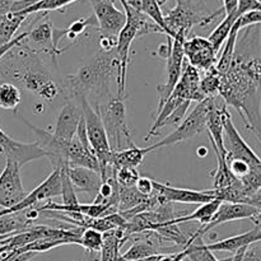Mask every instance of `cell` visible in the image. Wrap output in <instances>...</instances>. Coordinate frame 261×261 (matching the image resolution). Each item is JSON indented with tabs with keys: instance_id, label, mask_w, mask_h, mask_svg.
Masks as SVG:
<instances>
[{
	"instance_id": "obj_54",
	"label": "cell",
	"mask_w": 261,
	"mask_h": 261,
	"mask_svg": "<svg viewBox=\"0 0 261 261\" xmlns=\"http://www.w3.org/2000/svg\"><path fill=\"white\" fill-rule=\"evenodd\" d=\"M166 2H167V0H157V3H158V4H160V7H161V5L165 4Z\"/></svg>"
},
{
	"instance_id": "obj_39",
	"label": "cell",
	"mask_w": 261,
	"mask_h": 261,
	"mask_svg": "<svg viewBox=\"0 0 261 261\" xmlns=\"http://www.w3.org/2000/svg\"><path fill=\"white\" fill-rule=\"evenodd\" d=\"M61 198H63V203H61L63 205H76V204H79L75 190H74L64 168H61Z\"/></svg>"
},
{
	"instance_id": "obj_50",
	"label": "cell",
	"mask_w": 261,
	"mask_h": 261,
	"mask_svg": "<svg viewBox=\"0 0 261 261\" xmlns=\"http://www.w3.org/2000/svg\"><path fill=\"white\" fill-rule=\"evenodd\" d=\"M162 255H166V254H157V255H152V256L144 257V259L138 260V261H160V260H161V257H162Z\"/></svg>"
},
{
	"instance_id": "obj_45",
	"label": "cell",
	"mask_w": 261,
	"mask_h": 261,
	"mask_svg": "<svg viewBox=\"0 0 261 261\" xmlns=\"http://www.w3.org/2000/svg\"><path fill=\"white\" fill-rule=\"evenodd\" d=\"M135 188H137V190L140 194L145 196H150L153 191H154V189H153V180L148 177H139V180L135 184Z\"/></svg>"
},
{
	"instance_id": "obj_57",
	"label": "cell",
	"mask_w": 261,
	"mask_h": 261,
	"mask_svg": "<svg viewBox=\"0 0 261 261\" xmlns=\"http://www.w3.org/2000/svg\"><path fill=\"white\" fill-rule=\"evenodd\" d=\"M257 2H259V3H260V4H261V0H257Z\"/></svg>"
},
{
	"instance_id": "obj_42",
	"label": "cell",
	"mask_w": 261,
	"mask_h": 261,
	"mask_svg": "<svg viewBox=\"0 0 261 261\" xmlns=\"http://www.w3.org/2000/svg\"><path fill=\"white\" fill-rule=\"evenodd\" d=\"M254 10H260L261 12V4L257 0H239V7H237V17L246 14L249 12H254Z\"/></svg>"
},
{
	"instance_id": "obj_8",
	"label": "cell",
	"mask_w": 261,
	"mask_h": 261,
	"mask_svg": "<svg viewBox=\"0 0 261 261\" xmlns=\"http://www.w3.org/2000/svg\"><path fill=\"white\" fill-rule=\"evenodd\" d=\"M188 36L185 33L180 32L172 38V48L171 54L167 58V82L162 86L157 87L158 92V107L155 115L163 106L168 97L171 96L172 91L175 89L176 84L180 81L181 73H182L184 60H185V54H184V43H185Z\"/></svg>"
},
{
	"instance_id": "obj_17",
	"label": "cell",
	"mask_w": 261,
	"mask_h": 261,
	"mask_svg": "<svg viewBox=\"0 0 261 261\" xmlns=\"http://www.w3.org/2000/svg\"><path fill=\"white\" fill-rule=\"evenodd\" d=\"M200 71L194 68L193 65H190L185 59L180 81L177 82L171 96L182 99V101L198 102L199 103L203 99H205L200 92Z\"/></svg>"
},
{
	"instance_id": "obj_4",
	"label": "cell",
	"mask_w": 261,
	"mask_h": 261,
	"mask_svg": "<svg viewBox=\"0 0 261 261\" xmlns=\"http://www.w3.org/2000/svg\"><path fill=\"white\" fill-rule=\"evenodd\" d=\"M94 109L101 117L112 152H119L135 144L133 142L132 130L126 124L124 99L117 96L111 97L105 103H96Z\"/></svg>"
},
{
	"instance_id": "obj_3",
	"label": "cell",
	"mask_w": 261,
	"mask_h": 261,
	"mask_svg": "<svg viewBox=\"0 0 261 261\" xmlns=\"http://www.w3.org/2000/svg\"><path fill=\"white\" fill-rule=\"evenodd\" d=\"M120 78V60L114 51H99L91 60L68 75L64 83L66 97L69 98H87L89 94L111 98L110 83L115 79L116 84Z\"/></svg>"
},
{
	"instance_id": "obj_53",
	"label": "cell",
	"mask_w": 261,
	"mask_h": 261,
	"mask_svg": "<svg viewBox=\"0 0 261 261\" xmlns=\"http://www.w3.org/2000/svg\"><path fill=\"white\" fill-rule=\"evenodd\" d=\"M206 150H208V149H206V148H199V149H198V154L200 155V157H204V155L208 154V152H206Z\"/></svg>"
},
{
	"instance_id": "obj_55",
	"label": "cell",
	"mask_w": 261,
	"mask_h": 261,
	"mask_svg": "<svg viewBox=\"0 0 261 261\" xmlns=\"http://www.w3.org/2000/svg\"><path fill=\"white\" fill-rule=\"evenodd\" d=\"M4 255H5V254L0 255V261H4Z\"/></svg>"
},
{
	"instance_id": "obj_1",
	"label": "cell",
	"mask_w": 261,
	"mask_h": 261,
	"mask_svg": "<svg viewBox=\"0 0 261 261\" xmlns=\"http://www.w3.org/2000/svg\"><path fill=\"white\" fill-rule=\"evenodd\" d=\"M249 30L237 40L228 71L222 76L219 96L244 119L261 144V56L259 30Z\"/></svg>"
},
{
	"instance_id": "obj_2",
	"label": "cell",
	"mask_w": 261,
	"mask_h": 261,
	"mask_svg": "<svg viewBox=\"0 0 261 261\" xmlns=\"http://www.w3.org/2000/svg\"><path fill=\"white\" fill-rule=\"evenodd\" d=\"M24 40L0 60V83L8 82L18 88L20 86L42 101L53 102L65 93L64 82L54 78L38 54L28 47Z\"/></svg>"
},
{
	"instance_id": "obj_48",
	"label": "cell",
	"mask_w": 261,
	"mask_h": 261,
	"mask_svg": "<svg viewBox=\"0 0 261 261\" xmlns=\"http://www.w3.org/2000/svg\"><path fill=\"white\" fill-rule=\"evenodd\" d=\"M188 256V252H186V249L180 250L178 252H175V254H168V255H162L160 261H182L184 257Z\"/></svg>"
},
{
	"instance_id": "obj_11",
	"label": "cell",
	"mask_w": 261,
	"mask_h": 261,
	"mask_svg": "<svg viewBox=\"0 0 261 261\" xmlns=\"http://www.w3.org/2000/svg\"><path fill=\"white\" fill-rule=\"evenodd\" d=\"M27 196L20 178V167L14 162L7 161L0 173V208L9 209L17 205Z\"/></svg>"
},
{
	"instance_id": "obj_36",
	"label": "cell",
	"mask_w": 261,
	"mask_h": 261,
	"mask_svg": "<svg viewBox=\"0 0 261 261\" xmlns=\"http://www.w3.org/2000/svg\"><path fill=\"white\" fill-rule=\"evenodd\" d=\"M103 242V233L92 228H86L82 231L79 237V246L84 247L87 252H96L99 254Z\"/></svg>"
},
{
	"instance_id": "obj_34",
	"label": "cell",
	"mask_w": 261,
	"mask_h": 261,
	"mask_svg": "<svg viewBox=\"0 0 261 261\" xmlns=\"http://www.w3.org/2000/svg\"><path fill=\"white\" fill-rule=\"evenodd\" d=\"M222 75L216 70V68H212L211 70L205 71V75L203 79H200V92L204 96V98L209 97H216L219 93L221 88Z\"/></svg>"
},
{
	"instance_id": "obj_27",
	"label": "cell",
	"mask_w": 261,
	"mask_h": 261,
	"mask_svg": "<svg viewBox=\"0 0 261 261\" xmlns=\"http://www.w3.org/2000/svg\"><path fill=\"white\" fill-rule=\"evenodd\" d=\"M32 226V222L25 218L23 212L0 216V236H4L7 239L20 233Z\"/></svg>"
},
{
	"instance_id": "obj_6",
	"label": "cell",
	"mask_w": 261,
	"mask_h": 261,
	"mask_svg": "<svg viewBox=\"0 0 261 261\" xmlns=\"http://www.w3.org/2000/svg\"><path fill=\"white\" fill-rule=\"evenodd\" d=\"M214 98L216 97H209V98H205L201 102H199L194 107L193 111L188 116H185L182 122L176 127L175 132L171 133L163 140L152 145L153 150L160 149V148L163 147H168V145L177 144V143L181 142H186V140L200 134L204 129H206V119H208L209 110H211L212 105H213Z\"/></svg>"
},
{
	"instance_id": "obj_10",
	"label": "cell",
	"mask_w": 261,
	"mask_h": 261,
	"mask_svg": "<svg viewBox=\"0 0 261 261\" xmlns=\"http://www.w3.org/2000/svg\"><path fill=\"white\" fill-rule=\"evenodd\" d=\"M61 195V168H54L50 176L45 178L36 189H33L30 194H27L24 199L17 205L12 206L9 209H2L0 216L4 214L19 213L28 208L35 206L38 201L50 200L51 198Z\"/></svg>"
},
{
	"instance_id": "obj_7",
	"label": "cell",
	"mask_w": 261,
	"mask_h": 261,
	"mask_svg": "<svg viewBox=\"0 0 261 261\" xmlns=\"http://www.w3.org/2000/svg\"><path fill=\"white\" fill-rule=\"evenodd\" d=\"M222 12H223V9H219L218 12L213 13V14H203V13L198 12L193 5H190V3L177 0L176 7L171 9L168 14L165 15L166 25L168 28V32H170L168 37L175 38L176 35L180 32L188 36V33L190 32L194 25L209 24Z\"/></svg>"
},
{
	"instance_id": "obj_5",
	"label": "cell",
	"mask_w": 261,
	"mask_h": 261,
	"mask_svg": "<svg viewBox=\"0 0 261 261\" xmlns=\"http://www.w3.org/2000/svg\"><path fill=\"white\" fill-rule=\"evenodd\" d=\"M79 105H81L82 111H83V119L84 122H86L89 147H91V150L94 153L97 161H98V172L102 173L106 170L107 166L110 165V160H111L112 154L109 138H107L106 130H105L98 112L96 111L94 107H92L88 98H81L79 99Z\"/></svg>"
},
{
	"instance_id": "obj_25",
	"label": "cell",
	"mask_w": 261,
	"mask_h": 261,
	"mask_svg": "<svg viewBox=\"0 0 261 261\" xmlns=\"http://www.w3.org/2000/svg\"><path fill=\"white\" fill-rule=\"evenodd\" d=\"M221 203L222 201L214 199V200L209 201V203L201 204V205L191 214L177 217V218L173 219L172 222L175 224H182V223H189V222H193V221H198L199 223H201V226H206V224H209L212 221H213L214 216H216Z\"/></svg>"
},
{
	"instance_id": "obj_20",
	"label": "cell",
	"mask_w": 261,
	"mask_h": 261,
	"mask_svg": "<svg viewBox=\"0 0 261 261\" xmlns=\"http://www.w3.org/2000/svg\"><path fill=\"white\" fill-rule=\"evenodd\" d=\"M68 175L74 190L79 193H89L96 195L102 184V178L99 172L89 170L86 167H63Z\"/></svg>"
},
{
	"instance_id": "obj_24",
	"label": "cell",
	"mask_w": 261,
	"mask_h": 261,
	"mask_svg": "<svg viewBox=\"0 0 261 261\" xmlns=\"http://www.w3.org/2000/svg\"><path fill=\"white\" fill-rule=\"evenodd\" d=\"M129 237L125 234L124 229H112L105 232L103 242L99 251V261H116L120 257V249Z\"/></svg>"
},
{
	"instance_id": "obj_56",
	"label": "cell",
	"mask_w": 261,
	"mask_h": 261,
	"mask_svg": "<svg viewBox=\"0 0 261 261\" xmlns=\"http://www.w3.org/2000/svg\"><path fill=\"white\" fill-rule=\"evenodd\" d=\"M182 261H190V259H189V257L186 256V257H184V260H182Z\"/></svg>"
},
{
	"instance_id": "obj_32",
	"label": "cell",
	"mask_w": 261,
	"mask_h": 261,
	"mask_svg": "<svg viewBox=\"0 0 261 261\" xmlns=\"http://www.w3.org/2000/svg\"><path fill=\"white\" fill-rule=\"evenodd\" d=\"M22 102L20 88L15 84L3 82L0 83V110L14 111Z\"/></svg>"
},
{
	"instance_id": "obj_31",
	"label": "cell",
	"mask_w": 261,
	"mask_h": 261,
	"mask_svg": "<svg viewBox=\"0 0 261 261\" xmlns=\"http://www.w3.org/2000/svg\"><path fill=\"white\" fill-rule=\"evenodd\" d=\"M149 198L150 196H145L140 194L135 186H133V188H121V186H119V204H117V209H119V212L129 211V209H133L135 206H139L142 204L147 203Z\"/></svg>"
},
{
	"instance_id": "obj_37",
	"label": "cell",
	"mask_w": 261,
	"mask_h": 261,
	"mask_svg": "<svg viewBox=\"0 0 261 261\" xmlns=\"http://www.w3.org/2000/svg\"><path fill=\"white\" fill-rule=\"evenodd\" d=\"M63 245H71L70 241L60 239H42L37 240V241L32 242V244L27 245L24 247L17 249L18 252H36V254H41V252L50 251V250L55 249L58 246H63Z\"/></svg>"
},
{
	"instance_id": "obj_15",
	"label": "cell",
	"mask_w": 261,
	"mask_h": 261,
	"mask_svg": "<svg viewBox=\"0 0 261 261\" xmlns=\"http://www.w3.org/2000/svg\"><path fill=\"white\" fill-rule=\"evenodd\" d=\"M261 211L256 209L255 206L249 205V204L244 203H221L218 211H217L216 216H214L213 221L206 226H201L200 228L196 229L200 236H204L212 231L216 227L221 226V224L228 223V222L233 221H241V219H251L255 216L260 213Z\"/></svg>"
},
{
	"instance_id": "obj_23",
	"label": "cell",
	"mask_w": 261,
	"mask_h": 261,
	"mask_svg": "<svg viewBox=\"0 0 261 261\" xmlns=\"http://www.w3.org/2000/svg\"><path fill=\"white\" fill-rule=\"evenodd\" d=\"M150 152H154L152 145L147 148H140L137 144H134L132 147L126 148V149L119 150V152H112L110 165L114 166L116 170L124 167L137 168L138 166L142 165L145 155Z\"/></svg>"
},
{
	"instance_id": "obj_43",
	"label": "cell",
	"mask_w": 261,
	"mask_h": 261,
	"mask_svg": "<svg viewBox=\"0 0 261 261\" xmlns=\"http://www.w3.org/2000/svg\"><path fill=\"white\" fill-rule=\"evenodd\" d=\"M36 255V252H18L17 250H13L5 252L4 261H31Z\"/></svg>"
},
{
	"instance_id": "obj_46",
	"label": "cell",
	"mask_w": 261,
	"mask_h": 261,
	"mask_svg": "<svg viewBox=\"0 0 261 261\" xmlns=\"http://www.w3.org/2000/svg\"><path fill=\"white\" fill-rule=\"evenodd\" d=\"M257 244H254L247 247L242 261H261V245Z\"/></svg>"
},
{
	"instance_id": "obj_18",
	"label": "cell",
	"mask_w": 261,
	"mask_h": 261,
	"mask_svg": "<svg viewBox=\"0 0 261 261\" xmlns=\"http://www.w3.org/2000/svg\"><path fill=\"white\" fill-rule=\"evenodd\" d=\"M153 189L155 193L167 203H181V204H205L214 200L209 190L196 191L190 189L175 188V186L166 185L153 180Z\"/></svg>"
},
{
	"instance_id": "obj_21",
	"label": "cell",
	"mask_w": 261,
	"mask_h": 261,
	"mask_svg": "<svg viewBox=\"0 0 261 261\" xmlns=\"http://www.w3.org/2000/svg\"><path fill=\"white\" fill-rule=\"evenodd\" d=\"M143 234L144 237L142 240L135 241L134 245L121 255L122 259L126 261H138L144 259V257L152 256V255L163 254L162 247H161L162 239L155 232L148 231L143 232Z\"/></svg>"
},
{
	"instance_id": "obj_35",
	"label": "cell",
	"mask_w": 261,
	"mask_h": 261,
	"mask_svg": "<svg viewBox=\"0 0 261 261\" xmlns=\"http://www.w3.org/2000/svg\"><path fill=\"white\" fill-rule=\"evenodd\" d=\"M140 12H143L148 18H150L166 35H170L165 22V15H163L162 10H161V7L157 3V0H142Z\"/></svg>"
},
{
	"instance_id": "obj_26",
	"label": "cell",
	"mask_w": 261,
	"mask_h": 261,
	"mask_svg": "<svg viewBox=\"0 0 261 261\" xmlns=\"http://www.w3.org/2000/svg\"><path fill=\"white\" fill-rule=\"evenodd\" d=\"M239 33H240V27H239V23L233 24L232 27L231 33H229L228 38L227 41L224 42L223 47H222V53L219 55V58L217 59V64H216V70L221 74L222 76L228 71L229 66H231L232 63V59H233L234 55V48H236V42H237V38H239Z\"/></svg>"
},
{
	"instance_id": "obj_30",
	"label": "cell",
	"mask_w": 261,
	"mask_h": 261,
	"mask_svg": "<svg viewBox=\"0 0 261 261\" xmlns=\"http://www.w3.org/2000/svg\"><path fill=\"white\" fill-rule=\"evenodd\" d=\"M237 19H239L237 14L226 15V17L223 18V20H222V22L214 28L213 32L209 35L208 37L209 42L213 45L214 50L217 51V54H219L221 48L223 47L224 42H226L227 38H228L229 33H231L232 31V27H233V24L236 23Z\"/></svg>"
},
{
	"instance_id": "obj_19",
	"label": "cell",
	"mask_w": 261,
	"mask_h": 261,
	"mask_svg": "<svg viewBox=\"0 0 261 261\" xmlns=\"http://www.w3.org/2000/svg\"><path fill=\"white\" fill-rule=\"evenodd\" d=\"M83 117V111L79 103L68 101L63 107L56 119L54 137L61 140H71L75 138L79 122Z\"/></svg>"
},
{
	"instance_id": "obj_28",
	"label": "cell",
	"mask_w": 261,
	"mask_h": 261,
	"mask_svg": "<svg viewBox=\"0 0 261 261\" xmlns=\"http://www.w3.org/2000/svg\"><path fill=\"white\" fill-rule=\"evenodd\" d=\"M212 147H213L214 153H216L217 155V162H218L213 176V189L218 190V189L228 188V186L233 185V184L236 182L237 178L232 175L231 170H229L228 165H227L226 154L219 152L218 148H217L213 143H212Z\"/></svg>"
},
{
	"instance_id": "obj_40",
	"label": "cell",
	"mask_w": 261,
	"mask_h": 261,
	"mask_svg": "<svg viewBox=\"0 0 261 261\" xmlns=\"http://www.w3.org/2000/svg\"><path fill=\"white\" fill-rule=\"evenodd\" d=\"M140 175L137 168L124 167L116 170V182L121 188H133L135 186L137 181L139 180Z\"/></svg>"
},
{
	"instance_id": "obj_29",
	"label": "cell",
	"mask_w": 261,
	"mask_h": 261,
	"mask_svg": "<svg viewBox=\"0 0 261 261\" xmlns=\"http://www.w3.org/2000/svg\"><path fill=\"white\" fill-rule=\"evenodd\" d=\"M184 249H186L190 261H219L214 256L213 251L208 249L203 236H199L196 232H194L193 236L189 239L188 244Z\"/></svg>"
},
{
	"instance_id": "obj_16",
	"label": "cell",
	"mask_w": 261,
	"mask_h": 261,
	"mask_svg": "<svg viewBox=\"0 0 261 261\" xmlns=\"http://www.w3.org/2000/svg\"><path fill=\"white\" fill-rule=\"evenodd\" d=\"M53 32L54 27L51 20H42V22L38 23L37 25L32 27V30L28 31V36L25 37L24 43L33 46H28L30 48H32L35 53H45L47 55L51 56L53 59L54 65L56 66V58H58L60 54H63L66 48H56L54 46L53 42ZM58 68V66H56Z\"/></svg>"
},
{
	"instance_id": "obj_13",
	"label": "cell",
	"mask_w": 261,
	"mask_h": 261,
	"mask_svg": "<svg viewBox=\"0 0 261 261\" xmlns=\"http://www.w3.org/2000/svg\"><path fill=\"white\" fill-rule=\"evenodd\" d=\"M0 152L7 161L14 162L20 168L35 160L46 157L45 152L36 143H22L12 139L0 127Z\"/></svg>"
},
{
	"instance_id": "obj_38",
	"label": "cell",
	"mask_w": 261,
	"mask_h": 261,
	"mask_svg": "<svg viewBox=\"0 0 261 261\" xmlns=\"http://www.w3.org/2000/svg\"><path fill=\"white\" fill-rule=\"evenodd\" d=\"M240 181H241L245 193L247 194V199H249L250 196L254 195L255 193H257L261 189V166L252 167L250 170L249 175L245 176Z\"/></svg>"
},
{
	"instance_id": "obj_47",
	"label": "cell",
	"mask_w": 261,
	"mask_h": 261,
	"mask_svg": "<svg viewBox=\"0 0 261 261\" xmlns=\"http://www.w3.org/2000/svg\"><path fill=\"white\" fill-rule=\"evenodd\" d=\"M223 3V13L224 17L226 15H231V14H236L237 12V7H239V0H222Z\"/></svg>"
},
{
	"instance_id": "obj_51",
	"label": "cell",
	"mask_w": 261,
	"mask_h": 261,
	"mask_svg": "<svg viewBox=\"0 0 261 261\" xmlns=\"http://www.w3.org/2000/svg\"><path fill=\"white\" fill-rule=\"evenodd\" d=\"M251 221L254 222L255 226H256V228L261 229V212L259 214H257V216H255L254 218H251Z\"/></svg>"
},
{
	"instance_id": "obj_9",
	"label": "cell",
	"mask_w": 261,
	"mask_h": 261,
	"mask_svg": "<svg viewBox=\"0 0 261 261\" xmlns=\"http://www.w3.org/2000/svg\"><path fill=\"white\" fill-rule=\"evenodd\" d=\"M223 143L226 148V161L240 160L246 162L252 167L261 166L259 155L251 149L249 144L245 142L244 138L239 133L237 127L232 121L231 114H228L224 119L223 124Z\"/></svg>"
},
{
	"instance_id": "obj_49",
	"label": "cell",
	"mask_w": 261,
	"mask_h": 261,
	"mask_svg": "<svg viewBox=\"0 0 261 261\" xmlns=\"http://www.w3.org/2000/svg\"><path fill=\"white\" fill-rule=\"evenodd\" d=\"M246 204L255 206V208L261 211V189L257 191V193H255L254 195H251L249 199H247Z\"/></svg>"
},
{
	"instance_id": "obj_22",
	"label": "cell",
	"mask_w": 261,
	"mask_h": 261,
	"mask_svg": "<svg viewBox=\"0 0 261 261\" xmlns=\"http://www.w3.org/2000/svg\"><path fill=\"white\" fill-rule=\"evenodd\" d=\"M261 242V229L254 228L245 233L236 234V236L228 237V239L216 241L213 244H206L211 251H226V252H236L240 249L249 247L251 245Z\"/></svg>"
},
{
	"instance_id": "obj_41",
	"label": "cell",
	"mask_w": 261,
	"mask_h": 261,
	"mask_svg": "<svg viewBox=\"0 0 261 261\" xmlns=\"http://www.w3.org/2000/svg\"><path fill=\"white\" fill-rule=\"evenodd\" d=\"M237 23H239L240 31H241L242 28L261 24V12L260 10H254V12L246 13V14L241 15V17L237 19Z\"/></svg>"
},
{
	"instance_id": "obj_44",
	"label": "cell",
	"mask_w": 261,
	"mask_h": 261,
	"mask_svg": "<svg viewBox=\"0 0 261 261\" xmlns=\"http://www.w3.org/2000/svg\"><path fill=\"white\" fill-rule=\"evenodd\" d=\"M27 36H28V32H23V33H20V35H18L17 37L13 38L12 41H9V42H8V43H4V45L0 46V60H2V59L4 58V56L7 55V54L9 53V51L12 50V48H14L15 46H18V45H19V43H22L23 40H24V38L27 37Z\"/></svg>"
},
{
	"instance_id": "obj_52",
	"label": "cell",
	"mask_w": 261,
	"mask_h": 261,
	"mask_svg": "<svg viewBox=\"0 0 261 261\" xmlns=\"http://www.w3.org/2000/svg\"><path fill=\"white\" fill-rule=\"evenodd\" d=\"M9 251H10V249L8 245H2V246H0V255L5 254V252H9Z\"/></svg>"
},
{
	"instance_id": "obj_12",
	"label": "cell",
	"mask_w": 261,
	"mask_h": 261,
	"mask_svg": "<svg viewBox=\"0 0 261 261\" xmlns=\"http://www.w3.org/2000/svg\"><path fill=\"white\" fill-rule=\"evenodd\" d=\"M91 3L101 35L117 37L126 23L124 10L115 7L111 0H91Z\"/></svg>"
},
{
	"instance_id": "obj_33",
	"label": "cell",
	"mask_w": 261,
	"mask_h": 261,
	"mask_svg": "<svg viewBox=\"0 0 261 261\" xmlns=\"http://www.w3.org/2000/svg\"><path fill=\"white\" fill-rule=\"evenodd\" d=\"M76 0H38L35 4H32L31 7L25 8V9L20 10V14L23 15H31L35 14V13H46L51 12V10H59L65 8L66 5L73 4Z\"/></svg>"
},
{
	"instance_id": "obj_14",
	"label": "cell",
	"mask_w": 261,
	"mask_h": 261,
	"mask_svg": "<svg viewBox=\"0 0 261 261\" xmlns=\"http://www.w3.org/2000/svg\"><path fill=\"white\" fill-rule=\"evenodd\" d=\"M184 54L190 65L204 73L216 66L217 56H218L208 38L199 37V36H194L185 41Z\"/></svg>"
}]
</instances>
